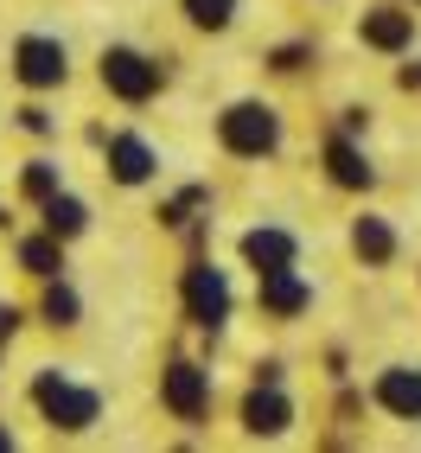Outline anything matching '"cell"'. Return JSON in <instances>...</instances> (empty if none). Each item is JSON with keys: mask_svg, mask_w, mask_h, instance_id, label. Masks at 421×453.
Returning a JSON list of instances; mask_svg holds the SVG:
<instances>
[{"mask_svg": "<svg viewBox=\"0 0 421 453\" xmlns=\"http://www.w3.org/2000/svg\"><path fill=\"white\" fill-rule=\"evenodd\" d=\"M275 141H281L275 109H262V103H236V109L224 115V147H230V154H268Z\"/></svg>", "mask_w": 421, "mask_h": 453, "instance_id": "cell-1", "label": "cell"}, {"mask_svg": "<svg viewBox=\"0 0 421 453\" xmlns=\"http://www.w3.org/2000/svg\"><path fill=\"white\" fill-rule=\"evenodd\" d=\"M166 409L179 421H198L204 415V371L198 365H172L166 371Z\"/></svg>", "mask_w": 421, "mask_h": 453, "instance_id": "cell-6", "label": "cell"}, {"mask_svg": "<svg viewBox=\"0 0 421 453\" xmlns=\"http://www.w3.org/2000/svg\"><path fill=\"white\" fill-rule=\"evenodd\" d=\"M262 307H275V313H300V307H307V288H300L287 268H268V275H262Z\"/></svg>", "mask_w": 421, "mask_h": 453, "instance_id": "cell-11", "label": "cell"}, {"mask_svg": "<svg viewBox=\"0 0 421 453\" xmlns=\"http://www.w3.org/2000/svg\"><path fill=\"white\" fill-rule=\"evenodd\" d=\"M0 447H13V441H7V434H0Z\"/></svg>", "mask_w": 421, "mask_h": 453, "instance_id": "cell-21", "label": "cell"}, {"mask_svg": "<svg viewBox=\"0 0 421 453\" xmlns=\"http://www.w3.org/2000/svg\"><path fill=\"white\" fill-rule=\"evenodd\" d=\"M45 224H51V236H77V230H83V204L51 192V198H45Z\"/></svg>", "mask_w": 421, "mask_h": 453, "instance_id": "cell-14", "label": "cell"}, {"mask_svg": "<svg viewBox=\"0 0 421 453\" xmlns=\"http://www.w3.org/2000/svg\"><path fill=\"white\" fill-rule=\"evenodd\" d=\"M325 160H333L339 186H371V166H364V154H357L351 141H333V147H325Z\"/></svg>", "mask_w": 421, "mask_h": 453, "instance_id": "cell-13", "label": "cell"}, {"mask_svg": "<svg viewBox=\"0 0 421 453\" xmlns=\"http://www.w3.org/2000/svg\"><path fill=\"white\" fill-rule=\"evenodd\" d=\"M389 250H396L389 224H377V218H364V224H357V256H371V262H389Z\"/></svg>", "mask_w": 421, "mask_h": 453, "instance_id": "cell-15", "label": "cell"}, {"mask_svg": "<svg viewBox=\"0 0 421 453\" xmlns=\"http://www.w3.org/2000/svg\"><path fill=\"white\" fill-rule=\"evenodd\" d=\"M103 83L115 89V96H128V103H141V96H154V65L147 58H134V51H109L103 58Z\"/></svg>", "mask_w": 421, "mask_h": 453, "instance_id": "cell-3", "label": "cell"}, {"mask_svg": "<svg viewBox=\"0 0 421 453\" xmlns=\"http://www.w3.org/2000/svg\"><path fill=\"white\" fill-rule=\"evenodd\" d=\"M13 65H19V77L33 83V89H45V83L65 77V45H51V39H19Z\"/></svg>", "mask_w": 421, "mask_h": 453, "instance_id": "cell-5", "label": "cell"}, {"mask_svg": "<svg viewBox=\"0 0 421 453\" xmlns=\"http://www.w3.org/2000/svg\"><path fill=\"white\" fill-rule=\"evenodd\" d=\"M26 192H33V198H51L57 192V173L39 160V166H26Z\"/></svg>", "mask_w": 421, "mask_h": 453, "instance_id": "cell-19", "label": "cell"}, {"mask_svg": "<svg viewBox=\"0 0 421 453\" xmlns=\"http://www.w3.org/2000/svg\"><path fill=\"white\" fill-rule=\"evenodd\" d=\"M19 262L39 268V275H57V250L51 243H19Z\"/></svg>", "mask_w": 421, "mask_h": 453, "instance_id": "cell-17", "label": "cell"}, {"mask_svg": "<svg viewBox=\"0 0 421 453\" xmlns=\"http://www.w3.org/2000/svg\"><path fill=\"white\" fill-rule=\"evenodd\" d=\"M7 332H13V313H0V339H7Z\"/></svg>", "mask_w": 421, "mask_h": 453, "instance_id": "cell-20", "label": "cell"}, {"mask_svg": "<svg viewBox=\"0 0 421 453\" xmlns=\"http://www.w3.org/2000/svg\"><path fill=\"white\" fill-rule=\"evenodd\" d=\"M186 307H192L198 326H218L230 313V288H224L218 268H192V275H186Z\"/></svg>", "mask_w": 421, "mask_h": 453, "instance_id": "cell-4", "label": "cell"}, {"mask_svg": "<svg viewBox=\"0 0 421 453\" xmlns=\"http://www.w3.org/2000/svg\"><path fill=\"white\" fill-rule=\"evenodd\" d=\"M109 166H115V179H122V186H141V179L154 173V154H147L134 134H122V141H109Z\"/></svg>", "mask_w": 421, "mask_h": 453, "instance_id": "cell-8", "label": "cell"}, {"mask_svg": "<svg viewBox=\"0 0 421 453\" xmlns=\"http://www.w3.org/2000/svg\"><path fill=\"white\" fill-rule=\"evenodd\" d=\"M243 256L268 275V268H287V262H294V243H287L281 230H249V236H243Z\"/></svg>", "mask_w": 421, "mask_h": 453, "instance_id": "cell-9", "label": "cell"}, {"mask_svg": "<svg viewBox=\"0 0 421 453\" xmlns=\"http://www.w3.org/2000/svg\"><path fill=\"white\" fill-rule=\"evenodd\" d=\"M377 403L396 409V415H421V371H383Z\"/></svg>", "mask_w": 421, "mask_h": 453, "instance_id": "cell-7", "label": "cell"}, {"mask_svg": "<svg viewBox=\"0 0 421 453\" xmlns=\"http://www.w3.org/2000/svg\"><path fill=\"white\" fill-rule=\"evenodd\" d=\"M364 45L402 51V45H409V19H402V13H364Z\"/></svg>", "mask_w": 421, "mask_h": 453, "instance_id": "cell-12", "label": "cell"}, {"mask_svg": "<svg viewBox=\"0 0 421 453\" xmlns=\"http://www.w3.org/2000/svg\"><path fill=\"white\" fill-rule=\"evenodd\" d=\"M33 396H39V409L57 421V428H89V421H96V396L77 389V383H65V377H39Z\"/></svg>", "mask_w": 421, "mask_h": 453, "instance_id": "cell-2", "label": "cell"}, {"mask_svg": "<svg viewBox=\"0 0 421 453\" xmlns=\"http://www.w3.org/2000/svg\"><path fill=\"white\" fill-rule=\"evenodd\" d=\"M230 7H236V0H186V13L198 26H230Z\"/></svg>", "mask_w": 421, "mask_h": 453, "instance_id": "cell-16", "label": "cell"}, {"mask_svg": "<svg viewBox=\"0 0 421 453\" xmlns=\"http://www.w3.org/2000/svg\"><path fill=\"white\" fill-rule=\"evenodd\" d=\"M45 313H51L57 326H71V319H77V294H71V288H51V294H45Z\"/></svg>", "mask_w": 421, "mask_h": 453, "instance_id": "cell-18", "label": "cell"}, {"mask_svg": "<svg viewBox=\"0 0 421 453\" xmlns=\"http://www.w3.org/2000/svg\"><path fill=\"white\" fill-rule=\"evenodd\" d=\"M243 421L256 434H275V428H287V396L281 389H256V396L243 403Z\"/></svg>", "mask_w": 421, "mask_h": 453, "instance_id": "cell-10", "label": "cell"}]
</instances>
